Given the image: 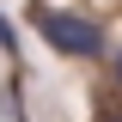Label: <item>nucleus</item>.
I'll return each mask as SVG.
<instances>
[{"instance_id": "nucleus-4", "label": "nucleus", "mask_w": 122, "mask_h": 122, "mask_svg": "<svg viewBox=\"0 0 122 122\" xmlns=\"http://www.w3.org/2000/svg\"><path fill=\"white\" fill-rule=\"evenodd\" d=\"M104 122H122V116H104Z\"/></svg>"}, {"instance_id": "nucleus-2", "label": "nucleus", "mask_w": 122, "mask_h": 122, "mask_svg": "<svg viewBox=\"0 0 122 122\" xmlns=\"http://www.w3.org/2000/svg\"><path fill=\"white\" fill-rule=\"evenodd\" d=\"M0 49H6V55L18 49V37H12V25H6V18H0Z\"/></svg>"}, {"instance_id": "nucleus-1", "label": "nucleus", "mask_w": 122, "mask_h": 122, "mask_svg": "<svg viewBox=\"0 0 122 122\" xmlns=\"http://www.w3.org/2000/svg\"><path fill=\"white\" fill-rule=\"evenodd\" d=\"M30 25H37V37H43L55 55H73V61H86V55H104V25H92L86 12L37 6V12H30Z\"/></svg>"}, {"instance_id": "nucleus-3", "label": "nucleus", "mask_w": 122, "mask_h": 122, "mask_svg": "<svg viewBox=\"0 0 122 122\" xmlns=\"http://www.w3.org/2000/svg\"><path fill=\"white\" fill-rule=\"evenodd\" d=\"M116 79H122V55H116Z\"/></svg>"}]
</instances>
